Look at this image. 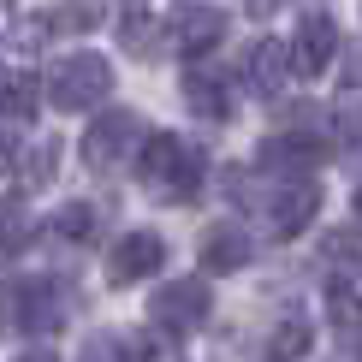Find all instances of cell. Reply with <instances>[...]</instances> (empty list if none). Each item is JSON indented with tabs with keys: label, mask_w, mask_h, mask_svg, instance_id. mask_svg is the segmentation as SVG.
Instances as JSON below:
<instances>
[{
	"label": "cell",
	"mask_w": 362,
	"mask_h": 362,
	"mask_svg": "<svg viewBox=\"0 0 362 362\" xmlns=\"http://www.w3.org/2000/svg\"><path fill=\"white\" fill-rule=\"evenodd\" d=\"M137 143H148V137H143V119L119 107V113H101L95 125L83 131L78 155H83V167H89V173H113L119 160H131V148H137Z\"/></svg>",
	"instance_id": "5b68a950"
},
{
	"label": "cell",
	"mask_w": 362,
	"mask_h": 362,
	"mask_svg": "<svg viewBox=\"0 0 362 362\" xmlns=\"http://www.w3.org/2000/svg\"><path fill=\"white\" fill-rule=\"evenodd\" d=\"M42 89H48V101L59 113H89L107 101L113 89V66L101 54H59L48 66V78H42Z\"/></svg>",
	"instance_id": "7a4b0ae2"
},
{
	"label": "cell",
	"mask_w": 362,
	"mask_h": 362,
	"mask_svg": "<svg viewBox=\"0 0 362 362\" xmlns=\"http://www.w3.org/2000/svg\"><path fill=\"white\" fill-rule=\"evenodd\" d=\"M148 315H155V327H167V333H190V327L208 321V285L202 279H167L148 297Z\"/></svg>",
	"instance_id": "52a82bcc"
},
{
	"label": "cell",
	"mask_w": 362,
	"mask_h": 362,
	"mask_svg": "<svg viewBox=\"0 0 362 362\" xmlns=\"http://www.w3.org/2000/svg\"><path fill=\"white\" fill-rule=\"evenodd\" d=\"M101 12H107V0H59L54 6V30H71V36H78V30H95L101 24Z\"/></svg>",
	"instance_id": "e0dca14e"
},
{
	"label": "cell",
	"mask_w": 362,
	"mask_h": 362,
	"mask_svg": "<svg viewBox=\"0 0 362 362\" xmlns=\"http://www.w3.org/2000/svg\"><path fill=\"white\" fill-rule=\"evenodd\" d=\"M78 362H125V351H119L113 339H89L83 351H78Z\"/></svg>",
	"instance_id": "7402d4cb"
},
{
	"label": "cell",
	"mask_w": 362,
	"mask_h": 362,
	"mask_svg": "<svg viewBox=\"0 0 362 362\" xmlns=\"http://www.w3.org/2000/svg\"><path fill=\"white\" fill-rule=\"evenodd\" d=\"M160 262H167V244H160L155 232H125L107 255V279L113 285H137L148 274H160Z\"/></svg>",
	"instance_id": "30bf717a"
},
{
	"label": "cell",
	"mask_w": 362,
	"mask_h": 362,
	"mask_svg": "<svg viewBox=\"0 0 362 362\" xmlns=\"http://www.w3.org/2000/svg\"><path fill=\"white\" fill-rule=\"evenodd\" d=\"M250 255H255V244H250L244 226H214V232H202L196 262H202V274H238Z\"/></svg>",
	"instance_id": "7c38bea8"
},
{
	"label": "cell",
	"mask_w": 362,
	"mask_h": 362,
	"mask_svg": "<svg viewBox=\"0 0 362 362\" xmlns=\"http://www.w3.org/2000/svg\"><path fill=\"white\" fill-rule=\"evenodd\" d=\"M309 351V321H285L279 333H274V344H267V356L274 362H291V356H303Z\"/></svg>",
	"instance_id": "ffe728a7"
},
{
	"label": "cell",
	"mask_w": 362,
	"mask_h": 362,
	"mask_svg": "<svg viewBox=\"0 0 362 362\" xmlns=\"http://www.w3.org/2000/svg\"><path fill=\"white\" fill-rule=\"evenodd\" d=\"M131 356L137 362H178V344H173L167 327H148L143 339H131Z\"/></svg>",
	"instance_id": "d6986e66"
},
{
	"label": "cell",
	"mask_w": 362,
	"mask_h": 362,
	"mask_svg": "<svg viewBox=\"0 0 362 362\" xmlns=\"http://www.w3.org/2000/svg\"><path fill=\"white\" fill-rule=\"evenodd\" d=\"M18 362H54V356H48V351H24Z\"/></svg>",
	"instance_id": "d4e9b609"
},
{
	"label": "cell",
	"mask_w": 362,
	"mask_h": 362,
	"mask_svg": "<svg viewBox=\"0 0 362 362\" xmlns=\"http://www.w3.org/2000/svg\"><path fill=\"white\" fill-rule=\"evenodd\" d=\"M12 167H18V137L0 125V178H12Z\"/></svg>",
	"instance_id": "603a6c76"
},
{
	"label": "cell",
	"mask_w": 362,
	"mask_h": 362,
	"mask_svg": "<svg viewBox=\"0 0 362 362\" xmlns=\"http://www.w3.org/2000/svg\"><path fill=\"white\" fill-rule=\"evenodd\" d=\"M321 160H327V137L321 131H303V125L279 131V137H267L262 148H255V167L279 173V178H309Z\"/></svg>",
	"instance_id": "8992f818"
},
{
	"label": "cell",
	"mask_w": 362,
	"mask_h": 362,
	"mask_svg": "<svg viewBox=\"0 0 362 362\" xmlns=\"http://www.w3.org/2000/svg\"><path fill=\"white\" fill-rule=\"evenodd\" d=\"M0 303H6V327L18 339H36V333H54V327H66V285L48 279V274H12L6 291H0Z\"/></svg>",
	"instance_id": "6da1fadb"
},
{
	"label": "cell",
	"mask_w": 362,
	"mask_h": 362,
	"mask_svg": "<svg viewBox=\"0 0 362 362\" xmlns=\"http://www.w3.org/2000/svg\"><path fill=\"white\" fill-rule=\"evenodd\" d=\"M327 315H333L339 333H362V291L351 279H333L327 285Z\"/></svg>",
	"instance_id": "2e32d148"
},
{
	"label": "cell",
	"mask_w": 362,
	"mask_h": 362,
	"mask_svg": "<svg viewBox=\"0 0 362 362\" xmlns=\"http://www.w3.org/2000/svg\"><path fill=\"white\" fill-rule=\"evenodd\" d=\"M333 54H339V24L327 18V12H303V18H297V36H291L297 71H303V78H321V71L333 66Z\"/></svg>",
	"instance_id": "9c48e42d"
},
{
	"label": "cell",
	"mask_w": 362,
	"mask_h": 362,
	"mask_svg": "<svg viewBox=\"0 0 362 362\" xmlns=\"http://www.w3.org/2000/svg\"><path fill=\"white\" fill-rule=\"evenodd\" d=\"M54 232L66 238V244H89V238H95V208L89 202H66L54 214Z\"/></svg>",
	"instance_id": "ac0fdd59"
},
{
	"label": "cell",
	"mask_w": 362,
	"mask_h": 362,
	"mask_svg": "<svg viewBox=\"0 0 362 362\" xmlns=\"http://www.w3.org/2000/svg\"><path fill=\"white\" fill-rule=\"evenodd\" d=\"M148 36H155V24H148V18H131L125 24V48L131 54H155V42H148Z\"/></svg>",
	"instance_id": "44dd1931"
},
{
	"label": "cell",
	"mask_w": 362,
	"mask_h": 362,
	"mask_svg": "<svg viewBox=\"0 0 362 362\" xmlns=\"http://www.w3.org/2000/svg\"><path fill=\"white\" fill-rule=\"evenodd\" d=\"M137 173L155 196H190L196 178H202V155L185 137H173V131H148V143L137 155Z\"/></svg>",
	"instance_id": "3957f363"
},
{
	"label": "cell",
	"mask_w": 362,
	"mask_h": 362,
	"mask_svg": "<svg viewBox=\"0 0 362 362\" xmlns=\"http://www.w3.org/2000/svg\"><path fill=\"white\" fill-rule=\"evenodd\" d=\"M185 101L196 119H232V89L214 71H185Z\"/></svg>",
	"instance_id": "4fadbf2b"
},
{
	"label": "cell",
	"mask_w": 362,
	"mask_h": 362,
	"mask_svg": "<svg viewBox=\"0 0 362 362\" xmlns=\"http://www.w3.org/2000/svg\"><path fill=\"white\" fill-rule=\"evenodd\" d=\"M291 71H297V59H291V42L285 36H262L250 48V89L255 95H279Z\"/></svg>",
	"instance_id": "8fae6325"
},
{
	"label": "cell",
	"mask_w": 362,
	"mask_h": 362,
	"mask_svg": "<svg viewBox=\"0 0 362 362\" xmlns=\"http://www.w3.org/2000/svg\"><path fill=\"white\" fill-rule=\"evenodd\" d=\"M30 226H36L30 202L24 196H6V202H0V255H18L30 244Z\"/></svg>",
	"instance_id": "9a60e30c"
},
{
	"label": "cell",
	"mask_w": 362,
	"mask_h": 362,
	"mask_svg": "<svg viewBox=\"0 0 362 362\" xmlns=\"http://www.w3.org/2000/svg\"><path fill=\"white\" fill-rule=\"evenodd\" d=\"M351 214H356V226H362V185H356V196H351Z\"/></svg>",
	"instance_id": "cb8c5ba5"
},
{
	"label": "cell",
	"mask_w": 362,
	"mask_h": 362,
	"mask_svg": "<svg viewBox=\"0 0 362 362\" xmlns=\"http://www.w3.org/2000/svg\"><path fill=\"white\" fill-rule=\"evenodd\" d=\"M42 95H48V89H36L30 71H6V66H0V113H6V119H36Z\"/></svg>",
	"instance_id": "5bb4252c"
},
{
	"label": "cell",
	"mask_w": 362,
	"mask_h": 362,
	"mask_svg": "<svg viewBox=\"0 0 362 362\" xmlns=\"http://www.w3.org/2000/svg\"><path fill=\"white\" fill-rule=\"evenodd\" d=\"M315 214H321V185H315V178H285V185L267 196V232L274 238L309 232Z\"/></svg>",
	"instance_id": "ba28073f"
},
{
	"label": "cell",
	"mask_w": 362,
	"mask_h": 362,
	"mask_svg": "<svg viewBox=\"0 0 362 362\" xmlns=\"http://www.w3.org/2000/svg\"><path fill=\"white\" fill-rule=\"evenodd\" d=\"M160 30H167V48H173L178 59H202V54H214L220 42H226L232 18H226L220 6H208V0H178Z\"/></svg>",
	"instance_id": "277c9868"
}]
</instances>
